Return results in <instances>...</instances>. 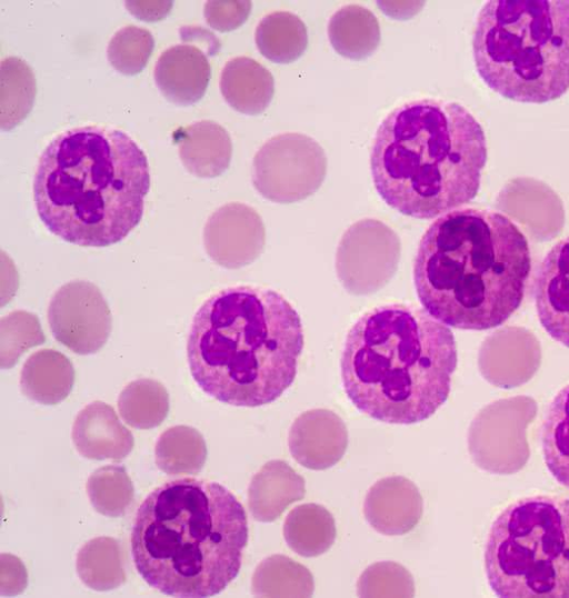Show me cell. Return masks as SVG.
I'll return each mask as SVG.
<instances>
[{
  "label": "cell",
  "instance_id": "cell-1",
  "mask_svg": "<svg viewBox=\"0 0 569 598\" xmlns=\"http://www.w3.org/2000/svg\"><path fill=\"white\" fill-rule=\"evenodd\" d=\"M531 271L528 240L507 216L458 208L423 233L413 282L423 309L457 329L502 325L520 306Z\"/></svg>",
  "mask_w": 569,
  "mask_h": 598
},
{
  "label": "cell",
  "instance_id": "cell-2",
  "mask_svg": "<svg viewBox=\"0 0 569 598\" xmlns=\"http://www.w3.org/2000/svg\"><path fill=\"white\" fill-rule=\"evenodd\" d=\"M248 542L242 505L218 482L169 480L139 506L131 555L143 580L182 598L211 597L238 575Z\"/></svg>",
  "mask_w": 569,
  "mask_h": 598
},
{
  "label": "cell",
  "instance_id": "cell-3",
  "mask_svg": "<svg viewBox=\"0 0 569 598\" xmlns=\"http://www.w3.org/2000/svg\"><path fill=\"white\" fill-rule=\"evenodd\" d=\"M147 157L126 132L83 126L56 136L38 161L33 199L50 232L81 247L119 242L140 222Z\"/></svg>",
  "mask_w": 569,
  "mask_h": 598
},
{
  "label": "cell",
  "instance_id": "cell-4",
  "mask_svg": "<svg viewBox=\"0 0 569 598\" xmlns=\"http://www.w3.org/2000/svg\"><path fill=\"white\" fill-rule=\"evenodd\" d=\"M300 317L279 292L233 286L196 312L187 342L190 372L209 396L237 407L272 402L297 373Z\"/></svg>",
  "mask_w": 569,
  "mask_h": 598
},
{
  "label": "cell",
  "instance_id": "cell-5",
  "mask_svg": "<svg viewBox=\"0 0 569 598\" xmlns=\"http://www.w3.org/2000/svg\"><path fill=\"white\" fill-rule=\"evenodd\" d=\"M457 360L448 326L425 309L389 303L363 313L348 331L341 380L361 412L387 423H417L447 400Z\"/></svg>",
  "mask_w": 569,
  "mask_h": 598
},
{
  "label": "cell",
  "instance_id": "cell-6",
  "mask_svg": "<svg viewBox=\"0 0 569 598\" xmlns=\"http://www.w3.org/2000/svg\"><path fill=\"white\" fill-rule=\"evenodd\" d=\"M487 161L485 132L460 103L419 99L392 110L377 129L373 185L402 215L432 219L469 203Z\"/></svg>",
  "mask_w": 569,
  "mask_h": 598
},
{
  "label": "cell",
  "instance_id": "cell-7",
  "mask_svg": "<svg viewBox=\"0 0 569 598\" xmlns=\"http://www.w3.org/2000/svg\"><path fill=\"white\" fill-rule=\"evenodd\" d=\"M472 52L482 81L503 98L545 103L569 89V0H490Z\"/></svg>",
  "mask_w": 569,
  "mask_h": 598
},
{
  "label": "cell",
  "instance_id": "cell-8",
  "mask_svg": "<svg viewBox=\"0 0 569 598\" xmlns=\"http://www.w3.org/2000/svg\"><path fill=\"white\" fill-rule=\"evenodd\" d=\"M483 557L500 598H569V498L535 495L510 504L493 520Z\"/></svg>",
  "mask_w": 569,
  "mask_h": 598
},
{
  "label": "cell",
  "instance_id": "cell-9",
  "mask_svg": "<svg viewBox=\"0 0 569 598\" xmlns=\"http://www.w3.org/2000/svg\"><path fill=\"white\" fill-rule=\"evenodd\" d=\"M327 158L311 137L286 132L268 139L252 162V182L264 198L293 202L313 193L325 179Z\"/></svg>",
  "mask_w": 569,
  "mask_h": 598
},
{
  "label": "cell",
  "instance_id": "cell-10",
  "mask_svg": "<svg viewBox=\"0 0 569 598\" xmlns=\"http://www.w3.org/2000/svg\"><path fill=\"white\" fill-rule=\"evenodd\" d=\"M48 322L54 338L78 355L101 349L112 328L101 291L84 280L70 281L56 291L48 307Z\"/></svg>",
  "mask_w": 569,
  "mask_h": 598
},
{
  "label": "cell",
  "instance_id": "cell-11",
  "mask_svg": "<svg viewBox=\"0 0 569 598\" xmlns=\"http://www.w3.org/2000/svg\"><path fill=\"white\" fill-rule=\"evenodd\" d=\"M203 243L211 260L226 268L248 265L261 252L264 228L260 216L251 207L227 203L208 218Z\"/></svg>",
  "mask_w": 569,
  "mask_h": 598
},
{
  "label": "cell",
  "instance_id": "cell-12",
  "mask_svg": "<svg viewBox=\"0 0 569 598\" xmlns=\"http://www.w3.org/2000/svg\"><path fill=\"white\" fill-rule=\"evenodd\" d=\"M348 431L339 416L313 409L300 415L289 430L288 447L292 458L310 470H325L343 457Z\"/></svg>",
  "mask_w": 569,
  "mask_h": 598
},
{
  "label": "cell",
  "instance_id": "cell-13",
  "mask_svg": "<svg viewBox=\"0 0 569 598\" xmlns=\"http://www.w3.org/2000/svg\"><path fill=\"white\" fill-rule=\"evenodd\" d=\"M533 296L541 327L569 348V236L558 241L539 265Z\"/></svg>",
  "mask_w": 569,
  "mask_h": 598
},
{
  "label": "cell",
  "instance_id": "cell-14",
  "mask_svg": "<svg viewBox=\"0 0 569 598\" xmlns=\"http://www.w3.org/2000/svg\"><path fill=\"white\" fill-rule=\"evenodd\" d=\"M422 497L406 477L390 476L375 482L366 495L363 515L368 524L386 536L411 531L422 516Z\"/></svg>",
  "mask_w": 569,
  "mask_h": 598
},
{
  "label": "cell",
  "instance_id": "cell-15",
  "mask_svg": "<svg viewBox=\"0 0 569 598\" xmlns=\"http://www.w3.org/2000/svg\"><path fill=\"white\" fill-rule=\"evenodd\" d=\"M186 40L189 41L166 49L158 58L153 72L158 89L178 106H190L199 101L211 76L204 51L190 39Z\"/></svg>",
  "mask_w": 569,
  "mask_h": 598
},
{
  "label": "cell",
  "instance_id": "cell-16",
  "mask_svg": "<svg viewBox=\"0 0 569 598\" xmlns=\"http://www.w3.org/2000/svg\"><path fill=\"white\" fill-rule=\"evenodd\" d=\"M71 437L78 452L91 460L121 461L133 448V436L119 420L114 409L100 400L77 415Z\"/></svg>",
  "mask_w": 569,
  "mask_h": 598
},
{
  "label": "cell",
  "instance_id": "cell-17",
  "mask_svg": "<svg viewBox=\"0 0 569 598\" xmlns=\"http://www.w3.org/2000/svg\"><path fill=\"white\" fill-rule=\"evenodd\" d=\"M305 494V479L299 474L283 460H270L250 481L248 507L256 520L272 522Z\"/></svg>",
  "mask_w": 569,
  "mask_h": 598
},
{
  "label": "cell",
  "instance_id": "cell-18",
  "mask_svg": "<svg viewBox=\"0 0 569 598\" xmlns=\"http://www.w3.org/2000/svg\"><path fill=\"white\" fill-rule=\"evenodd\" d=\"M179 156L184 168L200 178H214L229 167L232 143L228 131L211 120H201L178 132Z\"/></svg>",
  "mask_w": 569,
  "mask_h": 598
},
{
  "label": "cell",
  "instance_id": "cell-19",
  "mask_svg": "<svg viewBox=\"0 0 569 598\" xmlns=\"http://www.w3.org/2000/svg\"><path fill=\"white\" fill-rule=\"evenodd\" d=\"M219 86L222 97L231 108L250 116L264 111L274 93L271 72L249 57H237L227 61Z\"/></svg>",
  "mask_w": 569,
  "mask_h": 598
},
{
  "label": "cell",
  "instance_id": "cell-20",
  "mask_svg": "<svg viewBox=\"0 0 569 598\" xmlns=\"http://www.w3.org/2000/svg\"><path fill=\"white\" fill-rule=\"evenodd\" d=\"M74 382L71 361L53 349L33 352L20 375L22 393L41 405H57L68 397Z\"/></svg>",
  "mask_w": 569,
  "mask_h": 598
},
{
  "label": "cell",
  "instance_id": "cell-21",
  "mask_svg": "<svg viewBox=\"0 0 569 598\" xmlns=\"http://www.w3.org/2000/svg\"><path fill=\"white\" fill-rule=\"evenodd\" d=\"M328 37L340 56L361 60L377 49L380 42V26L376 16L367 8L348 4L337 10L328 23Z\"/></svg>",
  "mask_w": 569,
  "mask_h": 598
},
{
  "label": "cell",
  "instance_id": "cell-22",
  "mask_svg": "<svg viewBox=\"0 0 569 598\" xmlns=\"http://www.w3.org/2000/svg\"><path fill=\"white\" fill-rule=\"evenodd\" d=\"M337 535L333 516L323 506L303 504L289 511L283 522V537L289 548L307 558L328 551Z\"/></svg>",
  "mask_w": 569,
  "mask_h": 598
},
{
  "label": "cell",
  "instance_id": "cell-23",
  "mask_svg": "<svg viewBox=\"0 0 569 598\" xmlns=\"http://www.w3.org/2000/svg\"><path fill=\"white\" fill-rule=\"evenodd\" d=\"M254 40L260 53L276 63H290L300 58L308 46L302 20L289 11L264 16L256 28Z\"/></svg>",
  "mask_w": 569,
  "mask_h": 598
},
{
  "label": "cell",
  "instance_id": "cell-24",
  "mask_svg": "<svg viewBox=\"0 0 569 598\" xmlns=\"http://www.w3.org/2000/svg\"><path fill=\"white\" fill-rule=\"evenodd\" d=\"M76 565L80 579L91 589L106 591L126 581L124 552L117 539L98 537L87 541Z\"/></svg>",
  "mask_w": 569,
  "mask_h": 598
},
{
  "label": "cell",
  "instance_id": "cell-25",
  "mask_svg": "<svg viewBox=\"0 0 569 598\" xmlns=\"http://www.w3.org/2000/svg\"><path fill=\"white\" fill-rule=\"evenodd\" d=\"M256 597L307 598L313 595L315 580L308 568L284 555L263 559L252 576Z\"/></svg>",
  "mask_w": 569,
  "mask_h": 598
},
{
  "label": "cell",
  "instance_id": "cell-26",
  "mask_svg": "<svg viewBox=\"0 0 569 598\" xmlns=\"http://www.w3.org/2000/svg\"><path fill=\"white\" fill-rule=\"evenodd\" d=\"M540 442L549 472L569 489V383L557 392L545 412Z\"/></svg>",
  "mask_w": 569,
  "mask_h": 598
},
{
  "label": "cell",
  "instance_id": "cell-27",
  "mask_svg": "<svg viewBox=\"0 0 569 598\" xmlns=\"http://www.w3.org/2000/svg\"><path fill=\"white\" fill-rule=\"evenodd\" d=\"M157 467L167 475H196L207 459L202 435L189 426H173L164 430L154 447Z\"/></svg>",
  "mask_w": 569,
  "mask_h": 598
},
{
  "label": "cell",
  "instance_id": "cell-28",
  "mask_svg": "<svg viewBox=\"0 0 569 598\" xmlns=\"http://www.w3.org/2000/svg\"><path fill=\"white\" fill-rule=\"evenodd\" d=\"M37 92L31 68L20 58L9 57L0 66V126L11 130L31 111Z\"/></svg>",
  "mask_w": 569,
  "mask_h": 598
},
{
  "label": "cell",
  "instance_id": "cell-29",
  "mask_svg": "<svg viewBox=\"0 0 569 598\" xmlns=\"http://www.w3.org/2000/svg\"><path fill=\"white\" fill-rule=\"evenodd\" d=\"M118 410L123 421L133 428H154L168 415V391L157 380L137 379L121 390L118 398Z\"/></svg>",
  "mask_w": 569,
  "mask_h": 598
},
{
  "label": "cell",
  "instance_id": "cell-30",
  "mask_svg": "<svg viewBox=\"0 0 569 598\" xmlns=\"http://www.w3.org/2000/svg\"><path fill=\"white\" fill-rule=\"evenodd\" d=\"M93 508L108 517L123 516L133 501V485L124 467L107 465L94 470L87 481Z\"/></svg>",
  "mask_w": 569,
  "mask_h": 598
},
{
  "label": "cell",
  "instance_id": "cell-31",
  "mask_svg": "<svg viewBox=\"0 0 569 598\" xmlns=\"http://www.w3.org/2000/svg\"><path fill=\"white\" fill-rule=\"evenodd\" d=\"M46 338L33 313L16 310L0 320V363L11 368L29 348L41 345Z\"/></svg>",
  "mask_w": 569,
  "mask_h": 598
},
{
  "label": "cell",
  "instance_id": "cell-32",
  "mask_svg": "<svg viewBox=\"0 0 569 598\" xmlns=\"http://www.w3.org/2000/svg\"><path fill=\"white\" fill-rule=\"evenodd\" d=\"M154 40L151 32L141 27L127 26L110 39L107 56L110 64L126 76L142 71L152 53Z\"/></svg>",
  "mask_w": 569,
  "mask_h": 598
},
{
  "label": "cell",
  "instance_id": "cell-33",
  "mask_svg": "<svg viewBox=\"0 0 569 598\" xmlns=\"http://www.w3.org/2000/svg\"><path fill=\"white\" fill-rule=\"evenodd\" d=\"M357 595L362 598H410L415 596L413 578L399 562L378 561L360 575Z\"/></svg>",
  "mask_w": 569,
  "mask_h": 598
},
{
  "label": "cell",
  "instance_id": "cell-34",
  "mask_svg": "<svg viewBox=\"0 0 569 598\" xmlns=\"http://www.w3.org/2000/svg\"><path fill=\"white\" fill-rule=\"evenodd\" d=\"M251 1L210 0L204 4L207 23L221 32L239 28L249 17Z\"/></svg>",
  "mask_w": 569,
  "mask_h": 598
},
{
  "label": "cell",
  "instance_id": "cell-35",
  "mask_svg": "<svg viewBox=\"0 0 569 598\" xmlns=\"http://www.w3.org/2000/svg\"><path fill=\"white\" fill-rule=\"evenodd\" d=\"M1 570L9 575H1V594L3 596L16 595L23 590L27 585V572L19 559L9 554H2Z\"/></svg>",
  "mask_w": 569,
  "mask_h": 598
},
{
  "label": "cell",
  "instance_id": "cell-36",
  "mask_svg": "<svg viewBox=\"0 0 569 598\" xmlns=\"http://www.w3.org/2000/svg\"><path fill=\"white\" fill-rule=\"evenodd\" d=\"M124 4L133 16L147 21L163 19L172 8V1H126Z\"/></svg>",
  "mask_w": 569,
  "mask_h": 598
},
{
  "label": "cell",
  "instance_id": "cell-37",
  "mask_svg": "<svg viewBox=\"0 0 569 598\" xmlns=\"http://www.w3.org/2000/svg\"><path fill=\"white\" fill-rule=\"evenodd\" d=\"M382 2V1H381ZM386 6H380V8L390 17L392 18H409L411 16H415L416 12H418L422 6L417 7L416 4H419V2H382Z\"/></svg>",
  "mask_w": 569,
  "mask_h": 598
}]
</instances>
